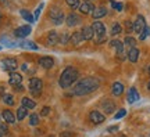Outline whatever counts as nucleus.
Segmentation results:
<instances>
[{"label":"nucleus","instance_id":"nucleus-1","mask_svg":"<svg viewBox=\"0 0 150 137\" xmlns=\"http://www.w3.org/2000/svg\"><path fill=\"white\" fill-rule=\"evenodd\" d=\"M99 86H100V80L93 78V76H88V78L81 79L78 83L75 84L74 89H72V93L75 96H85L97 90Z\"/></svg>","mask_w":150,"mask_h":137},{"label":"nucleus","instance_id":"nucleus-2","mask_svg":"<svg viewBox=\"0 0 150 137\" xmlns=\"http://www.w3.org/2000/svg\"><path fill=\"white\" fill-rule=\"evenodd\" d=\"M78 78V71L72 67H67V68L61 72L59 79V84L63 87V89H68L71 84L74 83L75 80Z\"/></svg>","mask_w":150,"mask_h":137},{"label":"nucleus","instance_id":"nucleus-3","mask_svg":"<svg viewBox=\"0 0 150 137\" xmlns=\"http://www.w3.org/2000/svg\"><path fill=\"white\" fill-rule=\"evenodd\" d=\"M49 17H50V20L53 22L54 25H60V24H63L64 22V13L60 10L59 7H52L50 11H49Z\"/></svg>","mask_w":150,"mask_h":137},{"label":"nucleus","instance_id":"nucleus-4","mask_svg":"<svg viewBox=\"0 0 150 137\" xmlns=\"http://www.w3.org/2000/svg\"><path fill=\"white\" fill-rule=\"evenodd\" d=\"M42 89H43V82L39 78H32L29 80V90L33 96H39L42 93Z\"/></svg>","mask_w":150,"mask_h":137},{"label":"nucleus","instance_id":"nucleus-5","mask_svg":"<svg viewBox=\"0 0 150 137\" xmlns=\"http://www.w3.org/2000/svg\"><path fill=\"white\" fill-rule=\"evenodd\" d=\"M1 65L6 71H10V72H16V69L18 68V63H17L16 58H3Z\"/></svg>","mask_w":150,"mask_h":137},{"label":"nucleus","instance_id":"nucleus-6","mask_svg":"<svg viewBox=\"0 0 150 137\" xmlns=\"http://www.w3.org/2000/svg\"><path fill=\"white\" fill-rule=\"evenodd\" d=\"M91 27L93 28V32H95V35H96V39H99V37H104V33H106V27H104V24H103V22L95 21Z\"/></svg>","mask_w":150,"mask_h":137},{"label":"nucleus","instance_id":"nucleus-7","mask_svg":"<svg viewBox=\"0 0 150 137\" xmlns=\"http://www.w3.org/2000/svg\"><path fill=\"white\" fill-rule=\"evenodd\" d=\"M147 27L146 25V20L143 15H138L136 17V20H135L134 22V32H136V33H142V31L145 29V28Z\"/></svg>","mask_w":150,"mask_h":137},{"label":"nucleus","instance_id":"nucleus-8","mask_svg":"<svg viewBox=\"0 0 150 137\" xmlns=\"http://www.w3.org/2000/svg\"><path fill=\"white\" fill-rule=\"evenodd\" d=\"M89 121L92 123H95V125H100L103 122L106 121V118L103 115L102 112H99V111H92L91 114H89Z\"/></svg>","mask_w":150,"mask_h":137},{"label":"nucleus","instance_id":"nucleus-9","mask_svg":"<svg viewBox=\"0 0 150 137\" xmlns=\"http://www.w3.org/2000/svg\"><path fill=\"white\" fill-rule=\"evenodd\" d=\"M31 27L29 25H24V27H20L17 28L16 31H14V35H16L17 37H20V39H22V37H27L29 33H31Z\"/></svg>","mask_w":150,"mask_h":137},{"label":"nucleus","instance_id":"nucleus-10","mask_svg":"<svg viewBox=\"0 0 150 137\" xmlns=\"http://www.w3.org/2000/svg\"><path fill=\"white\" fill-rule=\"evenodd\" d=\"M22 82V76L21 74H18V72H11L10 74V78H8V83L11 86H18V84H21Z\"/></svg>","mask_w":150,"mask_h":137},{"label":"nucleus","instance_id":"nucleus-11","mask_svg":"<svg viewBox=\"0 0 150 137\" xmlns=\"http://www.w3.org/2000/svg\"><path fill=\"white\" fill-rule=\"evenodd\" d=\"M110 46L117 50V56H118V57L122 58V54H124V43L122 42H120V40H117V39H114V40H111V42H110Z\"/></svg>","mask_w":150,"mask_h":137},{"label":"nucleus","instance_id":"nucleus-12","mask_svg":"<svg viewBox=\"0 0 150 137\" xmlns=\"http://www.w3.org/2000/svg\"><path fill=\"white\" fill-rule=\"evenodd\" d=\"M39 65L45 69H50V68H53L54 60L52 57H42L39 60Z\"/></svg>","mask_w":150,"mask_h":137},{"label":"nucleus","instance_id":"nucleus-13","mask_svg":"<svg viewBox=\"0 0 150 137\" xmlns=\"http://www.w3.org/2000/svg\"><path fill=\"white\" fill-rule=\"evenodd\" d=\"M47 43L50 44V46H54V44L60 43V36L56 31H50L47 33Z\"/></svg>","mask_w":150,"mask_h":137},{"label":"nucleus","instance_id":"nucleus-14","mask_svg":"<svg viewBox=\"0 0 150 137\" xmlns=\"http://www.w3.org/2000/svg\"><path fill=\"white\" fill-rule=\"evenodd\" d=\"M102 108L106 114H112L114 110H115V104H114L111 100H104L102 103Z\"/></svg>","mask_w":150,"mask_h":137},{"label":"nucleus","instance_id":"nucleus-15","mask_svg":"<svg viewBox=\"0 0 150 137\" xmlns=\"http://www.w3.org/2000/svg\"><path fill=\"white\" fill-rule=\"evenodd\" d=\"M106 14H107V8L106 7H95V10L92 13V15H93V18L96 21H99V18H103Z\"/></svg>","mask_w":150,"mask_h":137},{"label":"nucleus","instance_id":"nucleus-16","mask_svg":"<svg viewBox=\"0 0 150 137\" xmlns=\"http://www.w3.org/2000/svg\"><path fill=\"white\" fill-rule=\"evenodd\" d=\"M81 33H82L83 40H92V37L95 36V32H93V28L92 27H83Z\"/></svg>","mask_w":150,"mask_h":137},{"label":"nucleus","instance_id":"nucleus-17","mask_svg":"<svg viewBox=\"0 0 150 137\" xmlns=\"http://www.w3.org/2000/svg\"><path fill=\"white\" fill-rule=\"evenodd\" d=\"M65 21H67V25H68V27H76L81 22V18L76 15V14H70V15L65 18Z\"/></svg>","mask_w":150,"mask_h":137},{"label":"nucleus","instance_id":"nucleus-18","mask_svg":"<svg viewBox=\"0 0 150 137\" xmlns=\"http://www.w3.org/2000/svg\"><path fill=\"white\" fill-rule=\"evenodd\" d=\"M139 100V93H138V90L135 89V87H131L128 91V103L131 104H134L135 101Z\"/></svg>","mask_w":150,"mask_h":137},{"label":"nucleus","instance_id":"nucleus-19","mask_svg":"<svg viewBox=\"0 0 150 137\" xmlns=\"http://www.w3.org/2000/svg\"><path fill=\"white\" fill-rule=\"evenodd\" d=\"M1 116H3V119H4L7 123H14V122H16V116H14V114H13L10 110H4L1 112Z\"/></svg>","mask_w":150,"mask_h":137},{"label":"nucleus","instance_id":"nucleus-20","mask_svg":"<svg viewBox=\"0 0 150 137\" xmlns=\"http://www.w3.org/2000/svg\"><path fill=\"white\" fill-rule=\"evenodd\" d=\"M138 58H139V50H138L136 47L129 48V51H128V60L129 61H131V63H136Z\"/></svg>","mask_w":150,"mask_h":137},{"label":"nucleus","instance_id":"nucleus-21","mask_svg":"<svg viewBox=\"0 0 150 137\" xmlns=\"http://www.w3.org/2000/svg\"><path fill=\"white\" fill-rule=\"evenodd\" d=\"M122 93H124V84L121 82H115L112 84V94L115 97H120Z\"/></svg>","mask_w":150,"mask_h":137},{"label":"nucleus","instance_id":"nucleus-22","mask_svg":"<svg viewBox=\"0 0 150 137\" xmlns=\"http://www.w3.org/2000/svg\"><path fill=\"white\" fill-rule=\"evenodd\" d=\"M83 40V37H82V33L81 32H75L70 36V42L74 44V46H78L81 42Z\"/></svg>","mask_w":150,"mask_h":137},{"label":"nucleus","instance_id":"nucleus-23","mask_svg":"<svg viewBox=\"0 0 150 137\" xmlns=\"http://www.w3.org/2000/svg\"><path fill=\"white\" fill-rule=\"evenodd\" d=\"M21 103H22V107H25L27 110H33L36 107V103L33 100H31V98H28V97H24Z\"/></svg>","mask_w":150,"mask_h":137},{"label":"nucleus","instance_id":"nucleus-24","mask_svg":"<svg viewBox=\"0 0 150 137\" xmlns=\"http://www.w3.org/2000/svg\"><path fill=\"white\" fill-rule=\"evenodd\" d=\"M95 7L91 4V3H83V4L79 6V11L82 14H89V13H93Z\"/></svg>","mask_w":150,"mask_h":137},{"label":"nucleus","instance_id":"nucleus-25","mask_svg":"<svg viewBox=\"0 0 150 137\" xmlns=\"http://www.w3.org/2000/svg\"><path fill=\"white\" fill-rule=\"evenodd\" d=\"M27 115H28V110L25 107H20V108L17 110V119H18V121H22L24 118H27Z\"/></svg>","mask_w":150,"mask_h":137},{"label":"nucleus","instance_id":"nucleus-26","mask_svg":"<svg viewBox=\"0 0 150 137\" xmlns=\"http://www.w3.org/2000/svg\"><path fill=\"white\" fill-rule=\"evenodd\" d=\"M20 14H21V17L25 20V21H28V22H31L32 24L33 21H35V18H33V15L29 13V11H27V10H21L20 11Z\"/></svg>","mask_w":150,"mask_h":137},{"label":"nucleus","instance_id":"nucleus-27","mask_svg":"<svg viewBox=\"0 0 150 137\" xmlns=\"http://www.w3.org/2000/svg\"><path fill=\"white\" fill-rule=\"evenodd\" d=\"M20 46L24 48H32V50H38V46L31 40H24V42L20 43Z\"/></svg>","mask_w":150,"mask_h":137},{"label":"nucleus","instance_id":"nucleus-28","mask_svg":"<svg viewBox=\"0 0 150 137\" xmlns=\"http://www.w3.org/2000/svg\"><path fill=\"white\" fill-rule=\"evenodd\" d=\"M124 44H125V46H128L129 48H132V47H135V44H136V40H135L132 36H127L125 39H124Z\"/></svg>","mask_w":150,"mask_h":137},{"label":"nucleus","instance_id":"nucleus-29","mask_svg":"<svg viewBox=\"0 0 150 137\" xmlns=\"http://www.w3.org/2000/svg\"><path fill=\"white\" fill-rule=\"evenodd\" d=\"M122 32V27L118 24V22H115L114 25H112V28H111V35L112 36H115V35H120Z\"/></svg>","mask_w":150,"mask_h":137},{"label":"nucleus","instance_id":"nucleus-30","mask_svg":"<svg viewBox=\"0 0 150 137\" xmlns=\"http://www.w3.org/2000/svg\"><path fill=\"white\" fill-rule=\"evenodd\" d=\"M65 3L68 4V7H71V8H79V0H65Z\"/></svg>","mask_w":150,"mask_h":137},{"label":"nucleus","instance_id":"nucleus-31","mask_svg":"<svg viewBox=\"0 0 150 137\" xmlns=\"http://www.w3.org/2000/svg\"><path fill=\"white\" fill-rule=\"evenodd\" d=\"M3 101H4L7 105H14V98L11 94H4L3 96Z\"/></svg>","mask_w":150,"mask_h":137},{"label":"nucleus","instance_id":"nucleus-32","mask_svg":"<svg viewBox=\"0 0 150 137\" xmlns=\"http://www.w3.org/2000/svg\"><path fill=\"white\" fill-rule=\"evenodd\" d=\"M38 123H39V116H38L36 114H32L31 118H29V125H31V126H36Z\"/></svg>","mask_w":150,"mask_h":137},{"label":"nucleus","instance_id":"nucleus-33","mask_svg":"<svg viewBox=\"0 0 150 137\" xmlns=\"http://www.w3.org/2000/svg\"><path fill=\"white\" fill-rule=\"evenodd\" d=\"M149 33H150V28L149 27H146L143 31H142V33L139 35V40H145L146 37L149 36Z\"/></svg>","mask_w":150,"mask_h":137},{"label":"nucleus","instance_id":"nucleus-34","mask_svg":"<svg viewBox=\"0 0 150 137\" xmlns=\"http://www.w3.org/2000/svg\"><path fill=\"white\" fill-rule=\"evenodd\" d=\"M68 42H70V36H68V33H63V35H60V43H61V44H67Z\"/></svg>","mask_w":150,"mask_h":137},{"label":"nucleus","instance_id":"nucleus-35","mask_svg":"<svg viewBox=\"0 0 150 137\" xmlns=\"http://www.w3.org/2000/svg\"><path fill=\"white\" fill-rule=\"evenodd\" d=\"M125 115H127V111H125V110H120L117 114H115V116H114V118H115V119H121V118H124Z\"/></svg>","mask_w":150,"mask_h":137},{"label":"nucleus","instance_id":"nucleus-36","mask_svg":"<svg viewBox=\"0 0 150 137\" xmlns=\"http://www.w3.org/2000/svg\"><path fill=\"white\" fill-rule=\"evenodd\" d=\"M42 8H43V3H42V4H39V6H38L36 11H35V20H38V18H39V15H40V11H42Z\"/></svg>","mask_w":150,"mask_h":137},{"label":"nucleus","instance_id":"nucleus-37","mask_svg":"<svg viewBox=\"0 0 150 137\" xmlns=\"http://www.w3.org/2000/svg\"><path fill=\"white\" fill-rule=\"evenodd\" d=\"M49 112H50V107H43L40 110V116H46Z\"/></svg>","mask_w":150,"mask_h":137},{"label":"nucleus","instance_id":"nucleus-38","mask_svg":"<svg viewBox=\"0 0 150 137\" xmlns=\"http://www.w3.org/2000/svg\"><path fill=\"white\" fill-rule=\"evenodd\" d=\"M111 4L114 6V8H115L117 11H121V10H122V4H121V3H115L114 0H111Z\"/></svg>","mask_w":150,"mask_h":137},{"label":"nucleus","instance_id":"nucleus-39","mask_svg":"<svg viewBox=\"0 0 150 137\" xmlns=\"http://www.w3.org/2000/svg\"><path fill=\"white\" fill-rule=\"evenodd\" d=\"M125 27H127V29H125L127 32H132V31H134V24H131L129 21L125 22Z\"/></svg>","mask_w":150,"mask_h":137},{"label":"nucleus","instance_id":"nucleus-40","mask_svg":"<svg viewBox=\"0 0 150 137\" xmlns=\"http://www.w3.org/2000/svg\"><path fill=\"white\" fill-rule=\"evenodd\" d=\"M60 137H74V133H68V132L61 133V134H60Z\"/></svg>","mask_w":150,"mask_h":137},{"label":"nucleus","instance_id":"nucleus-41","mask_svg":"<svg viewBox=\"0 0 150 137\" xmlns=\"http://www.w3.org/2000/svg\"><path fill=\"white\" fill-rule=\"evenodd\" d=\"M0 132H1V133H7V132H8V129H7V126H6V125H0Z\"/></svg>","mask_w":150,"mask_h":137},{"label":"nucleus","instance_id":"nucleus-42","mask_svg":"<svg viewBox=\"0 0 150 137\" xmlns=\"http://www.w3.org/2000/svg\"><path fill=\"white\" fill-rule=\"evenodd\" d=\"M117 129H118L117 126H110V127H108V132H110V133H112V132H117Z\"/></svg>","mask_w":150,"mask_h":137},{"label":"nucleus","instance_id":"nucleus-43","mask_svg":"<svg viewBox=\"0 0 150 137\" xmlns=\"http://www.w3.org/2000/svg\"><path fill=\"white\" fill-rule=\"evenodd\" d=\"M83 1H85V3H89V1H91V0H83Z\"/></svg>","mask_w":150,"mask_h":137},{"label":"nucleus","instance_id":"nucleus-44","mask_svg":"<svg viewBox=\"0 0 150 137\" xmlns=\"http://www.w3.org/2000/svg\"><path fill=\"white\" fill-rule=\"evenodd\" d=\"M147 89H149V90H150V82H149V84H147Z\"/></svg>","mask_w":150,"mask_h":137},{"label":"nucleus","instance_id":"nucleus-45","mask_svg":"<svg viewBox=\"0 0 150 137\" xmlns=\"http://www.w3.org/2000/svg\"><path fill=\"white\" fill-rule=\"evenodd\" d=\"M0 137H3V133H1V132H0Z\"/></svg>","mask_w":150,"mask_h":137},{"label":"nucleus","instance_id":"nucleus-46","mask_svg":"<svg viewBox=\"0 0 150 137\" xmlns=\"http://www.w3.org/2000/svg\"><path fill=\"white\" fill-rule=\"evenodd\" d=\"M120 137H127V136H120Z\"/></svg>","mask_w":150,"mask_h":137},{"label":"nucleus","instance_id":"nucleus-47","mask_svg":"<svg viewBox=\"0 0 150 137\" xmlns=\"http://www.w3.org/2000/svg\"><path fill=\"white\" fill-rule=\"evenodd\" d=\"M149 74H150V68H149Z\"/></svg>","mask_w":150,"mask_h":137},{"label":"nucleus","instance_id":"nucleus-48","mask_svg":"<svg viewBox=\"0 0 150 137\" xmlns=\"http://www.w3.org/2000/svg\"><path fill=\"white\" fill-rule=\"evenodd\" d=\"M0 48H1V46H0Z\"/></svg>","mask_w":150,"mask_h":137},{"label":"nucleus","instance_id":"nucleus-49","mask_svg":"<svg viewBox=\"0 0 150 137\" xmlns=\"http://www.w3.org/2000/svg\"><path fill=\"white\" fill-rule=\"evenodd\" d=\"M50 137H52V136H50Z\"/></svg>","mask_w":150,"mask_h":137}]
</instances>
